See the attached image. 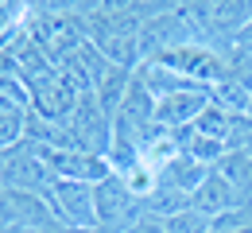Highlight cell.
I'll return each mask as SVG.
<instances>
[{
    "mask_svg": "<svg viewBox=\"0 0 252 233\" xmlns=\"http://www.w3.org/2000/svg\"><path fill=\"white\" fill-rule=\"evenodd\" d=\"M66 133H70V144H74L78 152L109 156V148H113V117H109V109L97 101L94 90H86V94L78 98L70 121H66Z\"/></svg>",
    "mask_w": 252,
    "mask_h": 233,
    "instance_id": "7a4b0ae2",
    "label": "cell"
},
{
    "mask_svg": "<svg viewBox=\"0 0 252 233\" xmlns=\"http://www.w3.org/2000/svg\"><path fill=\"white\" fill-rule=\"evenodd\" d=\"M210 171H214V167L198 164L194 156H175V160L167 164V171L159 175V183H167V187H175V191H183V195H194Z\"/></svg>",
    "mask_w": 252,
    "mask_h": 233,
    "instance_id": "4fadbf2b",
    "label": "cell"
},
{
    "mask_svg": "<svg viewBox=\"0 0 252 233\" xmlns=\"http://www.w3.org/2000/svg\"><path fill=\"white\" fill-rule=\"evenodd\" d=\"M237 47H245V51H252V24L245 28V35H241V43H237Z\"/></svg>",
    "mask_w": 252,
    "mask_h": 233,
    "instance_id": "d6986e66",
    "label": "cell"
},
{
    "mask_svg": "<svg viewBox=\"0 0 252 233\" xmlns=\"http://www.w3.org/2000/svg\"><path fill=\"white\" fill-rule=\"evenodd\" d=\"M28 12H32V4H24V0H0V51L28 28Z\"/></svg>",
    "mask_w": 252,
    "mask_h": 233,
    "instance_id": "5bb4252c",
    "label": "cell"
},
{
    "mask_svg": "<svg viewBox=\"0 0 252 233\" xmlns=\"http://www.w3.org/2000/svg\"><path fill=\"white\" fill-rule=\"evenodd\" d=\"M233 206H241V202H237L233 187L221 179L218 171H210V175L202 179V187L190 195V210H198V214H202V218H210V222L221 218L225 210H233Z\"/></svg>",
    "mask_w": 252,
    "mask_h": 233,
    "instance_id": "8fae6325",
    "label": "cell"
},
{
    "mask_svg": "<svg viewBox=\"0 0 252 233\" xmlns=\"http://www.w3.org/2000/svg\"><path fill=\"white\" fill-rule=\"evenodd\" d=\"M163 222H167V233H210V218H202L198 210H179Z\"/></svg>",
    "mask_w": 252,
    "mask_h": 233,
    "instance_id": "e0dca14e",
    "label": "cell"
},
{
    "mask_svg": "<svg viewBox=\"0 0 252 233\" xmlns=\"http://www.w3.org/2000/svg\"><path fill=\"white\" fill-rule=\"evenodd\" d=\"M0 233H35V230H24V226H0Z\"/></svg>",
    "mask_w": 252,
    "mask_h": 233,
    "instance_id": "ffe728a7",
    "label": "cell"
},
{
    "mask_svg": "<svg viewBox=\"0 0 252 233\" xmlns=\"http://www.w3.org/2000/svg\"><path fill=\"white\" fill-rule=\"evenodd\" d=\"M210 101H214V90H187V94L156 98V121H159V129L179 133V129L194 125V121L206 113V105H210Z\"/></svg>",
    "mask_w": 252,
    "mask_h": 233,
    "instance_id": "30bf717a",
    "label": "cell"
},
{
    "mask_svg": "<svg viewBox=\"0 0 252 233\" xmlns=\"http://www.w3.org/2000/svg\"><path fill=\"white\" fill-rule=\"evenodd\" d=\"M51 171L43 164V156L35 152V144H16L8 152H0V187L8 191H28V195H47L51 187Z\"/></svg>",
    "mask_w": 252,
    "mask_h": 233,
    "instance_id": "5b68a950",
    "label": "cell"
},
{
    "mask_svg": "<svg viewBox=\"0 0 252 233\" xmlns=\"http://www.w3.org/2000/svg\"><path fill=\"white\" fill-rule=\"evenodd\" d=\"M28 90H32V113L35 117H43L51 125H63V129L70 121V113H74V105H78V98L86 94L78 86V78L63 67L43 74V78H35V82H28Z\"/></svg>",
    "mask_w": 252,
    "mask_h": 233,
    "instance_id": "3957f363",
    "label": "cell"
},
{
    "mask_svg": "<svg viewBox=\"0 0 252 233\" xmlns=\"http://www.w3.org/2000/svg\"><path fill=\"white\" fill-rule=\"evenodd\" d=\"M214 171L233 187L237 202H252V148L249 152H225L214 164Z\"/></svg>",
    "mask_w": 252,
    "mask_h": 233,
    "instance_id": "7c38bea8",
    "label": "cell"
},
{
    "mask_svg": "<svg viewBox=\"0 0 252 233\" xmlns=\"http://www.w3.org/2000/svg\"><path fill=\"white\" fill-rule=\"evenodd\" d=\"M24 140H28V113H8V117H0V152L16 148V144H24Z\"/></svg>",
    "mask_w": 252,
    "mask_h": 233,
    "instance_id": "2e32d148",
    "label": "cell"
},
{
    "mask_svg": "<svg viewBox=\"0 0 252 233\" xmlns=\"http://www.w3.org/2000/svg\"><path fill=\"white\" fill-rule=\"evenodd\" d=\"M94 210H97V230L101 233H125L132 230V222L140 214H148L144 202L125 187V179L117 171L94 187Z\"/></svg>",
    "mask_w": 252,
    "mask_h": 233,
    "instance_id": "277c9868",
    "label": "cell"
},
{
    "mask_svg": "<svg viewBox=\"0 0 252 233\" xmlns=\"http://www.w3.org/2000/svg\"><path fill=\"white\" fill-rule=\"evenodd\" d=\"M47 206L66 230H97V210H94V187L90 183H70V179H55L47 187Z\"/></svg>",
    "mask_w": 252,
    "mask_h": 233,
    "instance_id": "8992f818",
    "label": "cell"
},
{
    "mask_svg": "<svg viewBox=\"0 0 252 233\" xmlns=\"http://www.w3.org/2000/svg\"><path fill=\"white\" fill-rule=\"evenodd\" d=\"M187 43H198L194 39V28L183 16V4H175L171 12H163L156 20H148L140 28V67L144 63H156L159 55L175 51V47H187Z\"/></svg>",
    "mask_w": 252,
    "mask_h": 233,
    "instance_id": "52a82bcc",
    "label": "cell"
},
{
    "mask_svg": "<svg viewBox=\"0 0 252 233\" xmlns=\"http://www.w3.org/2000/svg\"><path fill=\"white\" fill-rule=\"evenodd\" d=\"M35 152L43 156L51 179H70V183L97 187L101 179L113 175V167H109L105 156H90V152H78V148H35Z\"/></svg>",
    "mask_w": 252,
    "mask_h": 233,
    "instance_id": "ba28073f",
    "label": "cell"
},
{
    "mask_svg": "<svg viewBox=\"0 0 252 233\" xmlns=\"http://www.w3.org/2000/svg\"><path fill=\"white\" fill-rule=\"evenodd\" d=\"M125 233H167V222L156 218V214H140L132 222V230H125Z\"/></svg>",
    "mask_w": 252,
    "mask_h": 233,
    "instance_id": "ac0fdd59",
    "label": "cell"
},
{
    "mask_svg": "<svg viewBox=\"0 0 252 233\" xmlns=\"http://www.w3.org/2000/svg\"><path fill=\"white\" fill-rule=\"evenodd\" d=\"M0 226L51 230V226H59V218L51 214V206H47L43 195H28V191H8V187H0Z\"/></svg>",
    "mask_w": 252,
    "mask_h": 233,
    "instance_id": "9c48e42d",
    "label": "cell"
},
{
    "mask_svg": "<svg viewBox=\"0 0 252 233\" xmlns=\"http://www.w3.org/2000/svg\"><path fill=\"white\" fill-rule=\"evenodd\" d=\"M210 233H252V202H241L210 222Z\"/></svg>",
    "mask_w": 252,
    "mask_h": 233,
    "instance_id": "9a60e30c",
    "label": "cell"
},
{
    "mask_svg": "<svg viewBox=\"0 0 252 233\" xmlns=\"http://www.w3.org/2000/svg\"><path fill=\"white\" fill-rule=\"evenodd\" d=\"M35 233H70L66 226H51V230H35Z\"/></svg>",
    "mask_w": 252,
    "mask_h": 233,
    "instance_id": "44dd1931",
    "label": "cell"
},
{
    "mask_svg": "<svg viewBox=\"0 0 252 233\" xmlns=\"http://www.w3.org/2000/svg\"><path fill=\"white\" fill-rule=\"evenodd\" d=\"M28 32L39 39V47L47 51V59L55 67H66L90 43L86 32H82V20H78V8L74 4H32Z\"/></svg>",
    "mask_w": 252,
    "mask_h": 233,
    "instance_id": "6da1fadb",
    "label": "cell"
}]
</instances>
